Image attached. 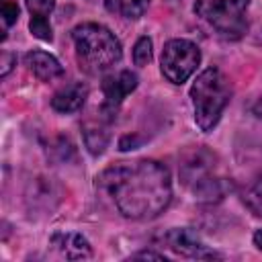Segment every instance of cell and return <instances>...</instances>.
Instances as JSON below:
<instances>
[{
  "label": "cell",
  "mask_w": 262,
  "mask_h": 262,
  "mask_svg": "<svg viewBox=\"0 0 262 262\" xmlns=\"http://www.w3.org/2000/svg\"><path fill=\"white\" fill-rule=\"evenodd\" d=\"M96 186L106 192L117 211L127 219H154L172 201L170 170L156 160H135L108 166L96 178Z\"/></svg>",
  "instance_id": "6da1fadb"
},
{
  "label": "cell",
  "mask_w": 262,
  "mask_h": 262,
  "mask_svg": "<svg viewBox=\"0 0 262 262\" xmlns=\"http://www.w3.org/2000/svg\"><path fill=\"white\" fill-rule=\"evenodd\" d=\"M72 41L80 70L90 76L113 70L123 57L121 41L115 37V33H111V29L98 23L78 25L72 31Z\"/></svg>",
  "instance_id": "7a4b0ae2"
},
{
  "label": "cell",
  "mask_w": 262,
  "mask_h": 262,
  "mask_svg": "<svg viewBox=\"0 0 262 262\" xmlns=\"http://www.w3.org/2000/svg\"><path fill=\"white\" fill-rule=\"evenodd\" d=\"M231 98V86L219 68L203 70L190 86V100L194 111V123L201 131H211Z\"/></svg>",
  "instance_id": "3957f363"
},
{
  "label": "cell",
  "mask_w": 262,
  "mask_h": 262,
  "mask_svg": "<svg viewBox=\"0 0 262 262\" xmlns=\"http://www.w3.org/2000/svg\"><path fill=\"white\" fill-rule=\"evenodd\" d=\"M250 0H194L196 16L221 39L237 41L248 31Z\"/></svg>",
  "instance_id": "277c9868"
},
{
  "label": "cell",
  "mask_w": 262,
  "mask_h": 262,
  "mask_svg": "<svg viewBox=\"0 0 262 262\" xmlns=\"http://www.w3.org/2000/svg\"><path fill=\"white\" fill-rule=\"evenodd\" d=\"M180 178L199 201H217L227 190L225 178L215 168V156L207 149L194 151L180 166Z\"/></svg>",
  "instance_id": "5b68a950"
},
{
  "label": "cell",
  "mask_w": 262,
  "mask_h": 262,
  "mask_svg": "<svg viewBox=\"0 0 262 262\" xmlns=\"http://www.w3.org/2000/svg\"><path fill=\"white\" fill-rule=\"evenodd\" d=\"M201 63L199 47L188 39H170L162 49L160 68L168 82L184 84Z\"/></svg>",
  "instance_id": "8992f818"
},
{
  "label": "cell",
  "mask_w": 262,
  "mask_h": 262,
  "mask_svg": "<svg viewBox=\"0 0 262 262\" xmlns=\"http://www.w3.org/2000/svg\"><path fill=\"white\" fill-rule=\"evenodd\" d=\"M117 111L106 106L104 102L84 119L82 123V135H84V143L88 147V151L92 156H100L108 141H111V125L115 121Z\"/></svg>",
  "instance_id": "52a82bcc"
},
{
  "label": "cell",
  "mask_w": 262,
  "mask_h": 262,
  "mask_svg": "<svg viewBox=\"0 0 262 262\" xmlns=\"http://www.w3.org/2000/svg\"><path fill=\"white\" fill-rule=\"evenodd\" d=\"M162 244L172 250L178 256L184 258H196V260H207V258H217V254L213 250H209V246H205L201 242V237L188 229V227H176L170 229L162 235Z\"/></svg>",
  "instance_id": "ba28073f"
},
{
  "label": "cell",
  "mask_w": 262,
  "mask_h": 262,
  "mask_svg": "<svg viewBox=\"0 0 262 262\" xmlns=\"http://www.w3.org/2000/svg\"><path fill=\"white\" fill-rule=\"evenodd\" d=\"M137 88V74L131 70H121L115 74L104 76L102 80V94H104V104L111 108H119V104Z\"/></svg>",
  "instance_id": "9c48e42d"
},
{
  "label": "cell",
  "mask_w": 262,
  "mask_h": 262,
  "mask_svg": "<svg viewBox=\"0 0 262 262\" xmlns=\"http://www.w3.org/2000/svg\"><path fill=\"white\" fill-rule=\"evenodd\" d=\"M25 66L29 68V72L39 78L41 82H53L57 78L63 76V68L61 63L57 61V57H53L51 53L47 51H39V49H33L25 55Z\"/></svg>",
  "instance_id": "30bf717a"
},
{
  "label": "cell",
  "mask_w": 262,
  "mask_h": 262,
  "mask_svg": "<svg viewBox=\"0 0 262 262\" xmlns=\"http://www.w3.org/2000/svg\"><path fill=\"white\" fill-rule=\"evenodd\" d=\"M51 246L66 258L70 260H86L92 258V248L90 242L76 231H59L51 237Z\"/></svg>",
  "instance_id": "8fae6325"
},
{
  "label": "cell",
  "mask_w": 262,
  "mask_h": 262,
  "mask_svg": "<svg viewBox=\"0 0 262 262\" xmlns=\"http://www.w3.org/2000/svg\"><path fill=\"white\" fill-rule=\"evenodd\" d=\"M27 8L31 12V33L41 39V41H51L53 33H51V25H49V14L55 8V0H25Z\"/></svg>",
  "instance_id": "7c38bea8"
},
{
  "label": "cell",
  "mask_w": 262,
  "mask_h": 262,
  "mask_svg": "<svg viewBox=\"0 0 262 262\" xmlns=\"http://www.w3.org/2000/svg\"><path fill=\"white\" fill-rule=\"evenodd\" d=\"M86 96H88V88H86L82 82H72V84L59 88V90L53 94L51 106H53V111L63 113V115L76 113V111H80V108L84 106Z\"/></svg>",
  "instance_id": "4fadbf2b"
},
{
  "label": "cell",
  "mask_w": 262,
  "mask_h": 262,
  "mask_svg": "<svg viewBox=\"0 0 262 262\" xmlns=\"http://www.w3.org/2000/svg\"><path fill=\"white\" fill-rule=\"evenodd\" d=\"M147 6H149V0H106V8L111 12H117L131 20L143 16Z\"/></svg>",
  "instance_id": "5bb4252c"
},
{
  "label": "cell",
  "mask_w": 262,
  "mask_h": 262,
  "mask_svg": "<svg viewBox=\"0 0 262 262\" xmlns=\"http://www.w3.org/2000/svg\"><path fill=\"white\" fill-rule=\"evenodd\" d=\"M244 203L254 215L262 217V174L244 188Z\"/></svg>",
  "instance_id": "9a60e30c"
},
{
  "label": "cell",
  "mask_w": 262,
  "mask_h": 262,
  "mask_svg": "<svg viewBox=\"0 0 262 262\" xmlns=\"http://www.w3.org/2000/svg\"><path fill=\"white\" fill-rule=\"evenodd\" d=\"M151 39L149 37H139L135 47H133V61L135 66H147L151 61Z\"/></svg>",
  "instance_id": "2e32d148"
},
{
  "label": "cell",
  "mask_w": 262,
  "mask_h": 262,
  "mask_svg": "<svg viewBox=\"0 0 262 262\" xmlns=\"http://www.w3.org/2000/svg\"><path fill=\"white\" fill-rule=\"evenodd\" d=\"M18 18V6L12 0H4L2 2V20H4V29H10Z\"/></svg>",
  "instance_id": "e0dca14e"
},
{
  "label": "cell",
  "mask_w": 262,
  "mask_h": 262,
  "mask_svg": "<svg viewBox=\"0 0 262 262\" xmlns=\"http://www.w3.org/2000/svg\"><path fill=\"white\" fill-rule=\"evenodd\" d=\"M12 61H16V57L14 55H10V53H2V76H8V72H10V63Z\"/></svg>",
  "instance_id": "ac0fdd59"
},
{
  "label": "cell",
  "mask_w": 262,
  "mask_h": 262,
  "mask_svg": "<svg viewBox=\"0 0 262 262\" xmlns=\"http://www.w3.org/2000/svg\"><path fill=\"white\" fill-rule=\"evenodd\" d=\"M133 258H156V260H164L162 254H154V252H137V254H133Z\"/></svg>",
  "instance_id": "d6986e66"
},
{
  "label": "cell",
  "mask_w": 262,
  "mask_h": 262,
  "mask_svg": "<svg viewBox=\"0 0 262 262\" xmlns=\"http://www.w3.org/2000/svg\"><path fill=\"white\" fill-rule=\"evenodd\" d=\"M254 115L262 121V96H260V98L256 100V104H254Z\"/></svg>",
  "instance_id": "ffe728a7"
},
{
  "label": "cell",
  "mask_w": 262,
  "mask_h": 262,
  "mask_svg": "<svg viewBox=\"0 0 262 262\" xmlns=\"http://www.w3.org/2000/svg\"><path fill=\"white\" fill-rule=\"evenodd\" d=\"M254 246L262 252V229H258V231L254 233Z\"/></svg>",
  "instance_id": "44dd1931"
}]
</instances>
